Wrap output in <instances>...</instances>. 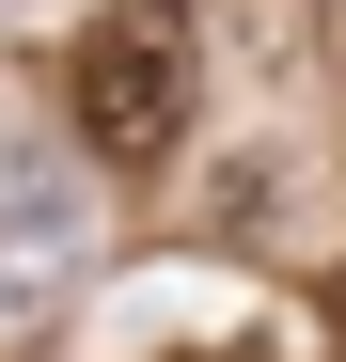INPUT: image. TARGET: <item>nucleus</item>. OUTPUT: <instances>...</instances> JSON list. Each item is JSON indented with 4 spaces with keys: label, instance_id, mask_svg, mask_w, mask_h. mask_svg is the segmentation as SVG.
<instances>
[{
    "label": "nucleus",
    "instance_id": "f257e3e1",
    "mask_svg": "<svg viewBox=\"0 0 346 362\" xmlns=\"http://www.w3.org/2000/svg\"><path fill=\"white\" fill-rule=\"evenodd\" d=\"M64 95H79V158L110 173H157L205 110V64H189V16L173 0H95L79 47H64Z\"/></svg>",
    "mask_w": 346,
    "mask_h": 362
},
{
    "label": "nucleus",
    "instance_id": "f03ea898",
    "mask_svg": "<svg viewBox=\"0 0 346 362\" xmlns=\"http://www.w3.org/2000/svg\"><path fill=\"white\" fill-rule=\"evenodd\" d=\"M79 268H95V189H79V158L32 142V127H0V315H47Z\"/></svg>",
    "mask_w": 346,
    "mask_h": 362
}]
</instances>
